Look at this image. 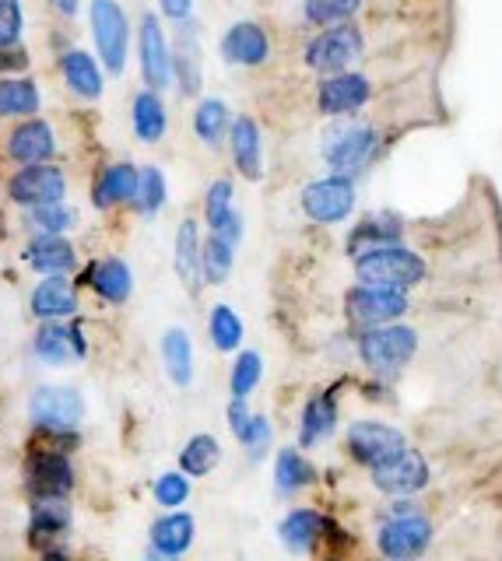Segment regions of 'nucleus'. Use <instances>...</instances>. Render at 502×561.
<instances>
[{
	"label": "nucleus",
	"mask_w": 502,
	"mask_h": 561,
	"mask_svg": "<svg viewBox=\"0 0 502 561\" xmlns=\"http://www.w3.org/2000/svg\"><path fill=\"white\" fill-rule=\"evenodd\" d=\"M373 484L387 495H414L429 484V463L419 449H397L390 460L373 467Z\"/></svg>",
	"instance_id": "obj_7"
},
{
	"label": "nucleus",
	"mask_w": 502,
	"mask_h": 561,
	"mask_svg": "<svg viewBox=\"0 0 502 561\" xmlns=\"http://www.w3.org/2000/svg\"><path fill=\"white\" fill-rule=\"evenodd\" d=\"M362 32L349 22L341 25H327V32H320L313 43L306 46V64L313 70H323V75H338L352 60L362 57Z\"/></svg>",
	"instance_id": "obj_4"
},
{
	"label": "nucleus",
	"mask_w": 502,
	"mask_h": 561,
	"mask_svg": "<svg viewBox=\"0 0 502 561\" xmlns=\"http://www.w3.org/2000/svg\"><path fill=\"white\" fill-rule=\"evenodd\" d=\"M204 215H207V225H212V228H218L225 218L232 215V183L229 180H218L212 190H207Z\"/></svg>",
	"instance_id": "obj_44"
},
{
	"label": "nucleus",
	"mask_w": 502,
	"mask_h": 561,
	"mask_svg": "<svg viewBox=\"0 0 502 561\" xmlns=\"http://www.w3.org/2000/svg\"><path fill=\"white\" fill-rule=\"evenodd\" d=\"M201 232H197V221L186 218L176 232V274L186 285V291H197L201 288Z\"/></svg>",
	"instance_id": "obj_25"
},
{
	"label": "nucleus",
	"mask_w": 502,
	"mask_h": 561,
	"mask_svg": "<svg viewBox=\"0 0 502 561\" xmlns=\"http://www.w3.org/2000/svg\"><path fill=\"white\" fill-rule=\"evenodd\" d=\"M349 316L355 323L379 327V323H393L408 312V291L401 288H384V285H358L344 298Z\"/></svg>",
	"instance_id": "obj_6"
},
{
	"label": "nucleus",
	"mask_w": 502,
	"mask_h": 561,
	"mask_svg": "<svg viewBox=\"0 0 502 561\" xmlns=\"http://www.w3.org/2000/svg\"><path fill=\"white\" fill-rule=\"evenodd\" d=\"M137 207L145 210V215H155L162 204H166V175L159 169H141V175H137V193H134Z\"/></svg>",
	"instance_id": "obj_43"
},
{
	"label": "nucleus",
	"mask_w": 502,
	"mask_h": 561,
	"mask_svg": "<svg viewBox=\"0 0 502 561\" xmlns=\"http://www.w3.org/2000/svg\"><path fill=\"white\" fill-rule=\"evenodd\" d=\"M39 428H75L84 414V400L67 386H46L28 403Z\"/></svg>",
	"instance_id": "obj_11"
},
{
	"label": "nucleus",
	"mask_w": 502,
	"mask_h": 561,
	"mask_svg": "<svg viewBox=\"0 0 502 561\" xmlns=\"http://www.w3.org/2000/svg\"><path fill=\"white\" fill-rule=\"evenodd\" d=\"M207 333L218 351H236L242 341V320L229 309V306H215L212 309V320H207Z\"/></svg>",
	"instance_id": "obj_39"
},
{
	"label": "nucleus",
	"mask_w": 502,
	"mask_h": 561,
	"mask_svg": "<svg viewBox=\"0 0 502 561\" xmlns=\"http://www.w3.org/2000/svg\"><path fill=\"white\" fill-rule=\"evenodd\" d=\"M338 425V397L334 393H320L306 403L303 411V446H317L320 438H327Z\"/></svg>",
	"instance_id": "obj_26"
},
{
	"label": "nucleus",
	"mask_w": 502,
	"mask_h": 561,
	"mask_svg": "<svg viewBox=\"0 0 502 561\" xmlns=\"http://www.w3.org/2000/svg\"><path fill=\"white\" fill-rule=\"evenodd\" d=\"M190 499V481L186 473H162L155 481V502L166 505V508H180Z\"/></svg>",
	"instance_id": "obj_45"
},
{
	"label": "nucleus",
	"mask_w": 502,
	"mask_h": 561,
	"mask_svg": "<svg viewBox=\"0 0 502 561\" xmlns=\"http://www.w3.org/2000/svg\"><path fill=\"white\" fill-rule=\"evenodd\" d=\"M92 32L99 57L106 64L110 75H124L127 67V43H130V25L127 14L116 0H92Z\"/></svg>",
	"instance_id": "obj_3"
},
{
	"label": "nucleus",
	"mask_w": 502,
	"mask_h": 561,
	"mask_svg": "<svg viewBox=\"0 0 502 561\" xmlns=\"http://www.w3.org/2000/svg\"><path fill=\"white\" fill-rule=\"evenodd\" d=\"M49 4H54L60 14H75L78 11V0H49Z\"/></svg>",
	"instance_id": "obj_50"
},
{
	"label": "nucleus",
	"mask_w": 502,
	"mask_h": 561,
	"mask_svg": "<svg viewBox=\"0 0 502 561\" xmlns=\"http://www.w3.org/2000/svg\"><path fill=\"white\" fill-rule=\"evenodd\" d=\"M376 145H379V137H376L373 127H341V130H334L331 137H327L323 158H327V165H331L334 172L349 175V172H358L362 165L369 162Z\"/></svg>",
	"instance_id": "obj_9"
},
{
	"label": "nucleus",
	"mask_w": 502,
	"mask_h": 561,
	"mask_svg": "<svg viewBox=\"0 0 502 561\" xmlns=\"http://www.w3.org/2000/svg\"><path fill=\"white\" fill-rule=\"evenodd\" d=\"M401 239V221L384 215V218H369L362 221L352 239H349V250L352 253H362V250H373V245H387V242H397Z\"/></svg>",
	"instance_id": "obj_37"
},
{
	"label": "nucleus",
	"mask_w": 502,
	"mask_h": 561,
	"mask_svg": "<svg viewBox=\"0 0 502 561\" xmlns=\"http://www.w3.org/2000/svg\"><path fill=\"white\" fill-rule=\"evenodd\" d=\"M84 351H89V344H84L81 330H67L60 327L57 320H46V327L36 333V355L49 365H64L71 358H84Z\"/></svg>",
	"instance_id": "obj_18"
},
{
	"label": "nucleus",
	"mask_w": 502,
	"mask_h": 561,
	"mask_svg": "<svg viewBox=\"0 0 502 561\" xmlns=\"http://www.w3.org/2000/svg\"><path fill=\"white\" fill-rule=\"evenodd\" d=\"M242 446H247V453L253 456V460H261L264 449L271 446V425H267V417L261 414H250V421L242 425V432L236 435Z\"/></svg>",
	"instance_id": "obj_46"
},
{
	"label": "nucleus",
	"mask_w": 502,
	"mask_h": 561,
	"mask_svg": "<svg viewBox=\"0 0 502 561\" xmlns=\"http://www.w3.org/2000/svg\"><path fill=\"white\" fill-rule=\"evenodd\" d=\"M355 207V186L349 175H327V180H317L303 190V210L320 225H334L344 221Z\"/></svg>",
	"instance_id": "obj_5"
},
{
	"label": "nucleus",
	"mask_w": 502,
	"mask_h": 561,
	"mask_svg": "<svg viewBox=\"0 0 502 561\" xmlns=\"http://www.w3.org/2000/svg\"><path fill=\"white\" fill-rule=\"evenodd\" d=\"M78 309V291L64 274H46L39 280V288L32 291V312L39 320H64V316H75Z\"/></svg>",
	"instance_id": "obj_17"
},
{
	"label": "nucleus",
	"mask_w": 502,
	"mask_h": 561,
	"mask_svg": "<svg viewBox=\"0 0 502 561\" xmlns=\"http://www.w3.org/2000/svg\"><path fill=\"white\" fill-rule=\"evenodd\" d=\"M25 263H28V267L43 271V274H67L75 267V250H71V242H64L60 236L46 232L36 242H28Z\"/></svg>",
	"instance_id": "obj_24"
},
{
	"label": "nucleus",
	"mask_w": 502,
	"mask_h": 561,
	"mask_svg": "<svg viewBox=\"0 0 502 561\" xmlns=\"http://www.w3.org/2000/svg\"><path fill=\"white\" fill-rule=\"evenodd\" d=\"M89 280H92V288L99 291V298H106V302H127V295L134 288L130 267H127L124 260H102V263H95Z\"/></svg>",
	"instance_id": "obj_27"
},
{
	"label": "nucleus",
	"mask_w": 502,
	"mask_h": 561,
	"mask_svg": "<svg viewBox=\"0 0 502 561\" xmlns=\"http://www.w3.org/2000/svg\"><path fill=\"white\" fill-rule=\"evenodd\" d=\"M134 134L148 140V145L166 137V105L155 88H148V92L134 99Z\"/></svg>",
	"instance_id": "obj_32"
},
{
	"label": "nucleus",
	"mask_w": 502,
	"mask_h": 561,
	"mask_svg": "<svg viewBox=\"0 0 502 561\" xmlns=\"http://www.w3.org/2000/svg\"><path fill=\"white\" fill-rule=\"evenodd\" d=\"M432 540V523L425 516H414V513H397L390 523L379 526L376 534V548L379 554L387 558H414L429 548Z\"/></svg>",
	"instance_id": "obj_8"
},
{
	"label": "nucleus",
	"mask_w": 502,
	"mask_h": 561,
	"mask_svg": "<svg viewBox=\"0 0 502 561\" xmlns=\"http://www.w3.org/2000/svg\"><path fill=\"white\" fill-rule=\"evenodd\" d=\"M151 543H155V554L180 558L183 551H190V543H194V519L169 508V516H162L151 526Z\"/></svg>",
	"instance_id": "obj_21"
},
{
	"label": "nucleus",
	"mask_w": 502,
	"mask_h": 561,
	"mask_svg": "<svg viewBox=\"0 0 502 561\" xmlns=\"http://www.w3.org/2000/svg\"><path fill=\"white\" fill-rule=\"evenodd\" d=\"M60 67H64V78H67V84H71L75 95H81V99H99L102 95V75H99L95 60L84 49H71L60 60Z\"/></svg>",
	"instance_id": "obj_28"
},
{
	"label": "nucleus",
	"mask_w": 502,
	"mask_h": 561,
	"mask_svg": "<svg viewBox=\"0 0 502 561\" xmlns=\"http://www.w3.org/2000/svg\"><path fill=\"white\" fill-rule=\"evenodd\" d=\"M355 274L362 285H384V288H414L425 280V260L419 253L404 250V245L387 242L373 245V250L355 253Z\"/></svg>",
	"instance_id": "obj_1"
},
{
	"label": "nucleus",
	"mask_w": 502,
	"mask_h": 561,
	"mask_svg": "<svg viewBox=\"0 0 502 561\" xmlns=\"http://www.w3.org/2000/svg\"><path fill=\"white\" fill-rule=\"evenodd\" d=\"M75 210L67 207L64 201H54V204H39L32 207V225L39 228V232H49V236H64L67 228H75Z\"/></svg>",
	"instance_id": "obj_42"
},
{
	"label": "nucleus",
	"mask_w": 502,
	"mask_h": 561,
	"mask_svg": "<svg viewBox=\"0 0 502 561\" xmlns=\"http://www.w3.org/2000/svg\"><path fill=\"white\" fill-rule=\"evenodd\" d=\"M25 478L32 495H67L75 484V470L60 449H36L28 460Z\"/></svg>",
	"instance_id": "obj_13"
},
{
	"label": "nucleus",
	"mask_w": 502,
	"mask_h": 561,
	"mask_svg": "<svg viewBox=\"0 0 502 561\" xmlns=\"http://www.w3.org/2000/svg\"><path fill=\"white\" fill-rule=\"evenodd\" d=\"M232 158L247 180H261L264 158H261V127L250 116H239L232 123Z\"/></svg>",
	"instance_id": "obj_20"
},
{
	"label": "nucleus",
	"mask_w": 502,
	"mask_h": 561,
	"mask_svg": "<svg viewBox=\"0 0 502 561\" xmlns=\"http://www.w3.org/2000/svg\"><path fill=\"white\" fill-rule=\"evenodd\" d=\"M39 110V88L28 78L0 81V116H28Z\"/></svg>",
	"instance_id": "obj_36"
},
{
	"label": "nucleus",
	"mask_w": 502,
	"mask_h": 561,
	"mask_svg": "<svg viewBox=\"0 0 502 561\" xmlns=\"http://www.w3.org/2000/svg\"><path fill=\"white\" fill-rule=\"evenodd\" d=\"M362 8V0H306V18L313 25H341Z\"/></svg>",
	"instance_id": "obj_40"
},
{
	"label": "nucleus",
	"mask_w": 502,
	"mask_h": 561,
	"mask_svg": "<svg viewBox=\"0 0 502 561\" xmlns=\"http://www.w3.org/2000/svg\"><path fill=\"white\" fill-rule=\"evenodd\" d=\"M232 123H229V105L218 102V99H204L197 105V113H194V130L197 137L204 140V145H218V140L225 137V130H229Z\"/></svg>",
	"instance_id": "obj_38"
},
{
	"label": "nucleus",
	"mask_w": 502,
	"mask_h": 561,
	"mask_svg": "<svg viewBox=\"0 0 502 561\" xmlns=\"http://www.w3.org/2000/svg\"><path fill=\"white\" fill-rule=\"evenodd\" d=\"M317 102H320V113L327 116H349L369 102V81L362 75H344V70H338L334 78H327L320 84Z\"/></svg>",
	"instance_id": "obj_14"
},
{
	"label": "nucleus",
	"mask_w": 502,
	"mask_h": 561,
	"mask_svg": "<svg viewBox=\"0 0 502 561\" xmlns=\"http://www.w3.org/2000/svg\"><path fill=\"white\" fill-rule=\"evenodd\" d=\"M327 530V523L320 513H313V508H296V513H288L285 523H282V543L288 551H296V554H306V551H313L317 548V540L323 537Z\"/></svg>",
	"instance_id": "obj_22"
},
{
	"label": "nucleus",
	"mask_w": 502,
	"mask_h": 561,
	"mask_svg": "<svg viewBox=\"0 0 502 561\" xmlns=\"http://www.w3.org/2000/svg\"><path fill=\"white\" fill-rule=\"evenodd\" d=\"M162 358H166L169 379L176 382V386H186L190 379H194V347H190L186 330H180V327L166 330V337H162Z\"/></svg>",
	"instance_id": "obj_29"
},
{
	"label": "nucleus",
	"mask_w": 502,
	"mask_h": 561,
	"mask_svg": "<svg viewBox=\"0 0 502 561\" xmlns=\"http://www.w3.org/2000/svg\"><path fill=\"white\" fill-rule=\"evenodd\" d=\"M22 35V8L19 0H0V46L19 43Z\"/></svg>",
	"instance_id": "obj_47"
},
{
	"label": "nucleus",
	"mask_w": 502,
	"mask_h": 561,
	"mask_svg": "<svg viewBox=\"0 0 502 561\" xmlns=\"http://www.w3.org/2000/svg\"><path fill=\"white\" fill-rule=\"evenodd\" d=\"M141 75L148 81V88H166L169 78H172V53L166 46V35H162V25L155 14H145L141 18Z\"/></svg>",
	"instance_id": "obj_15"
},
{
	"label": "nucleus",
	"mask_w": 502,
	"mask_h": 561,
	"mask_svg": "<svg viewBox=\"0 0 502 561\" xmlns=\"http://www.w3.org/2000/svg\"><path fill=\"white\" fill-rule=\"evenodd\" d=\"M414 351H419V333L411 327L379 323L358 337V355L373 373H397L414 358Z\"/></svg>",
	"instance_id": "obj_2"
},
{
	"label": "nucleus",
	"mask_w": 502,
	"mask_h": 561,
	"mask_svg": "<svg viewBox=\"0 0 502 561\" xmlns=\"http://www.w3.org/2000/svg\"><path fill=\"white\" fill-rule=\"evenodd\" d=\"M64 172L54 169V165H25L19 175L11 180V197L25 204V207H39V204H54V201H64Z\"/></svg>",
	"instance_id": "obj_12"
},
{
	"label": "nucleus",
	"mask_w": 502,
	"mask_h": 561,
	"mask_svg": "<svg viewBox=\"0 0 502 561\" xmlns=\"http://www.w3.org/2000/svg\"><path fill=\"white\" fill-rule=\"evenodd\" d=\"M159 4L169 18H176V22H183V18L190 14V0H159Z\"/></svg>",
	"instance_id": "obj_49"
},
{
	"label": "nucleus",
	"mask_w": 502,
	"mask_h": 561,
	"mask_svg": "<svg viewBox=\"0 0 502 561\" xmlns=\"http://www.w3.org/2000/svg\"><path fill=\"white\" fill-rule=\"evenodd\" d=\"M232 242L212 232V239L201 245V277L207 285H225L232 274Z\"/></svg>",
	"instance_id": "obj_35"
},
{
	"label": "nucleus",
	"mask_w": 502,
	"mask_h": 561,
	"mask_svg": "<svg viewBox=\"0 0 502 561\" xmlns=\"http://www.w3.org/2000/svg\"><path fill=\"white\" fill-rule=\"evenodd\" d=\"M71 526V508H67L64 495H36L32 505V534L36 537H64V530Z\"/></svg>",
	"instance_id": "obj_31"
},
{
	"label": "nucleus",
	"mask_w": 502,
	"mask_h": 561,
	"mask_svg": "<svg viewBox=\"0 0 502 561\" xmlns=\"http://www.w3.org/2000/svg\"><path fill=\"white\" fill-rule=\"evenodd\" d=\"M218 460H221V446L215 435H194L180 453V467L186 478H204V473H212L218 467Z\"/></svg>",
	"instance_id": "obj_34"
},
{
	"label": "nucleus",
	"mask_w": 502,
	"mask_h": 561,
	"mask_svg": "<svg viewBox=\"0 0 502 561\" xmlns=\"http://www.w3.org/2000/svg\"><path fill=\"white\" fill-rule=\"evenodd\" d=\"M313 478H317V470L299 449H282L278 453V463H274V484H278L282 495H296L299 488L313 484Z\"/></svg>",
	"instance_id": "obj_33"
},
{
	"label": "nucleus",
	"mask_w": 502,
	"mask_h": 561,
	"mask_svg": "<svg viewBox=\"0 0 502 561\" xmlns=\"http://www.w3.org/2000/svg\"><path fill=\"white\" fill-rule=\"evenodd\" d=\"M261 376H264V362H261V355H256V351H242V355L236 358V365H232V379H229L232 397H242V400H247V397L253 393V386L261 382Z\"/></svg>",
	"instance_id": "obj_41"
},
{
	"label": "nucleus",
	"mask_w": 502,
	"mask_h": 561,
	"mask_svg": "<svg viewBox=\"0 0 502 561\" xmlns=\"http://www.w3.org/2000/svg\"><path fill=\"white\" fill-rule=\"evenodd\" d=\"M137 172L134 165L119 162V165H110L102 172V180L95 183V204L99 207H110V204H124V201H134L137 193Z\"/></svg>",
	"instance_id": "obj_30"
},
{
	"label": "nucleus",
	"mask_w": 502,
	"mask_h": 561,
	"mask_svg": "<svg viewBox=\"0 0 502 561\" xmlns=\"http://www.w3.org/2000/svg\"><path fill=\"white\" fill-rule=\"evenodd\" d=\"M28 67V53L19 49V46H0V70H22Z\"/></svg>",
	"instance_id": "obj_48"
},
{
	"label": "nucleus",
	"mask_w": 502,
	"mask_h": 561,
	"mask_svg": "<svg viewBox=\"0 0 502 561\" xmlns=\"http://www.w3.org/2000/svg\"><path fill=\"white\" fill-rule=\"evenodd\" d=\"M271 53V43H267V32L256 25V22H239L225 32L221 39V57L229 64H239V67H256L264 64Z\"/></svg>",
	"instance_id": "obj_16"
},
{
	"label": "nucleus",
	"mask_w": 502,
	"mask_h": 561,
	"mask_svg": "<svg viewBox=\"0 0 502 561\" xmlns=\"http://www.w3.org/2000/svg\"><path fill=\"white\" fill-rule=\"evenodd\" d=\"M172 70H176L183 92L197 95V88H201V46H197V32H194V25L186 22V18L180 25L176 53H172Z\"/></svg>",
	"instance_id": "obj_23"
},
{
	"label": "nucleus",
	"mask_w": 502,
	"mask_h": 561,
	"mask_svg": "<svg viewBox=\"0 0 502 561\" xmlns=\"http://www.w3.org/2000/svg\"><path fill=\"white\" fill-rule=\"evenodd\" d=\"M404 446H408L404 435L390 425H384V421H355V425L349 428V453L366 467L390 460V456Z\"/></svg>",
	"instance_id": "obj_10"
},
{
	"label": "nucleus",
	"mask_w": 502,
	"mask_h": 561,
	"mask_svg": "<svg viewBox=\"0 0 502 561\" xmlns=\"http://www.w3.org/2000/svg\"><path fill=\"white\" fill-rule=\"evenodd\" d=\"M54 148H57L54 145V130H49L43 119L22 123V127L11 134V145H8L11 158H14V162H22V165L46 162V158L54 154Z\"/></svg>",
	"instance_id": "obj_19"
}]
</instances>
